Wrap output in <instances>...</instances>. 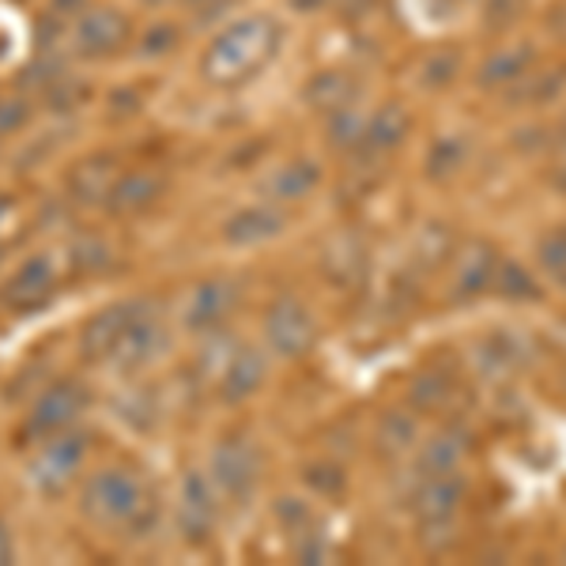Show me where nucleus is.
Here are the masks:
<instances>
[{
	"label": "nucleus",
	"instance_id": "f257e3e1",
	"mask_svg": "<svg viewBox=\"0 0 566 566\" xmlns=\"http://www.w3.org/2000/svg\"><path fill=\"white\" fill-rule=\"evenodd\" d=\"M287 27L272 12L227 15L197 53V76L212 91H239L280 57Z\"/></svg>",
	"mask_w": 566,
	"mask_h": 566
},
{
	"label": "nucleus",
	"instance_id": "f03ea898",
	"mask_svg": "<svg viewBox=\"0 0 566 566\" xmlns=\"http://www.w3.org/2000/svg\"><path fill=\"white\" fill-rule=\"evenodd\" d=\"M170 344L167 317L151 298H122L87 317L80 328V352L95 367L140 374L151 367Z\"/></svg>",
	"mask_w": 566,
	"mask_h": 566
},
{
	"label": "nucleus",
	"instance_id": "7ed1b4c3",
	"mask_svg": "<svg viewBox=\"0 0 566 566\" xmlns=\"http://www.w3.org/2000/svg\"><path fill=\"white\" fill-rule=\"evenodd\" d=\"M80 510L91 525L125 536V541H144L163 517L159 491L136 469H122V464L91 472L80 491Z\"/></svg>",
	"mask_w": 566,
	"mask_h": 566
},
{
	"label": "nucleus",
	"instance_id": "20e7f679",
	"mask_svg": "<svg viewBox=\"0 0 566 566\" xmlns=\"http://www.w3.org/2000/svg\"><path fill=\"white\" fill-rule=\"evenodd\" d=\"M136 20L129 8L114 0H91L84 12L65 27V53L72 65H114L133 53Z\"/></svg>",
	"mask_w": 566,
	"mask_h": 566
},
{
	"label": "nucleus",
	"instance_id": "39448f33",
	"mask_svg": "<svg viewBox=\"0 0 566 566\" xmlns=\"http://www.w3.org/2000/svg\"><path fill=\"white\" fill-rule=\"evenodd\" d=\"M212 352H205L200 370H205L208 389H216V397L223 405H242L253 392L264 386V374H269V359L253 344H231L227 333L208 336Z\"/></svg>",
	"mask_w": 566,
	"mask_h": 566
},
{
	"label": "nucleus",
	"instance_id": "423d86ee",
	"mask_svg": "<svg viewBox=\"0 0 566 566\" xmlns=\"http://www.w3.org/2000/svg\"><path fill=\"white\" fill-rule=\"evenodd\" d=\"M34 453L27 461V483L39 491L42 499H61L84 476V464L91 458V442L84 431H61L50 438L31 442Z\"/></svg>",
	"mask_w": 566,
	"mask_h": 566
},
{
	"label": "nucleus",
	"instance_id": "0eeeda50",
	"mask_svg": "<svg viewBox=\"0 0 566 566\" xmlns=\"http://www.w3.org/2000/svg\"><path fill=\"white\" fill-rule=\"evenodd\" d=\"M208 480L227 506H245L264 480V453L250 434H223L208 453Z\"/></svg>",
	"mask_w": 566,
	"mask_h": 566
},
{
	"label": "nucleus",
	"instance_id": "6e6552de",
	"mask_svg": "<svg viewBox=\"0 0 566 566\" xmlns=\"http://www.w3.org/2000/svg\"><path fill=\"white\" fill-rule=\"evenodd\" d=\"M87 405H91V392H87L84 381L61 378L34 397V405L27 408L20 431H23L27 442H39V438L72 431V427L80 423V416L87 412Z\"/></svg>",
	"mask_w": 566,
	"mask_h": 566
},
{
	"label": "nucleus",
	"instance_id": "1a4fd4ad",
	"mask_svg": "<svg viewBox=\"0 0 566 566\" xmlns=\"http://www.w3.org/2000/svg\"><path fill=\"white\" fill-rule=\"evenodd\" d=\"M219 491L212 488L208 472H189L178 488V499H175V525H178V536L186 541L189 547H208L219 528Z\"/></svg>",
	"mask_w": 566,
	"mask_h": 566
},
{
	"label": "nucleus",
	"instance_id": "9d476101",
	"mask_svg": "<svg viewBox=\"0 0 566 566\" xmlns=\"http://www.w3.org/2000/svg\"><path fill=\"white\" fill-rule=\"evenodd\" d=\"M239 298H242L239 283H231L223 276L197 283V287L189 291L186 306H181V328H186L189 336H200V340L227 333L234 310H239Z\"/></svg>",
	"mask_w": 566,
	"mask_h": 566
},
{
	"label": "nucleus",
	"instance_id": "9b49d317",
	"mask_svg": "<svg viewBox=\"0 0 566 566\" xmlns=\"http://www.w3.org/2000/svg\"><path fill=\"white\" fill-rule=\"evenodd\" d=\"M264 344L280 359H303L317 344V322L314 314L291 295H280L276 303L264 310Z\"/></svg>",
	"mask_w": 566,
	"mask_h": 566
},
{
	"label": "nucleus",
	"instance_id": "f8f14e48",
	"mask_svg": "<svg viewBox=\"0 0 566 566\" xmlns=\"http://www.w3.org/2000/svg\"><path fill=\"white\" fill-rule=\"evenodd\" d=\"M57 298V264L50 258H27L20 269L8 272V280L0 283V306L15 317L39 314Z\"/></svg>",
	"mask_w": 566,
	"mask_h": 566
},
{
	"label": "nucleus",
	"instance_id": "ddd939ff",
	"mask_svg": "<svg viewBox=\"0 0 566 566\" xmlns=\"http://www.w3.org/2000/svg\"><path fill=\"white\" fill-rule=\"evenodd\" d=\"M464 495H469V480L458 472H434V476H419L412 491V514L419 525L434 522H453V514L461 510Z\"/></svg>",
	"mask_w": 566,
	"mask_h": 566
},
{
	"label": "nucleus",
	"instance_id": "4468645a",
	"mask_svg": "<svg viewBox=\"0 0 566 566\" xmlns=\"http://www.w3.org/2000/svg\"><path fill=\"white\" fill-rule=\"evenodd\" d=\"M495 272H499V253L491 250L488 242L472 239L464 242L458 253H453V303H472L480 298L483 291L495 283Z\"/></svg>",
	"mask_w": 566,
	"mask_h": 566
},
{
	"label": "nucleus",
	"instance_id": "2eb2a0df",
	"mask_svg": "<svg viewBox=\"0 0 566 566\" xmlns=\"http://www.w3.org/2000/svg\"><path fill=\"white\" fill-rule=\"evenodd\" d=\"M283 223H287V219L272 205H250V208H239L234 216H227L219 234H223V242L234 245V250H253V245L280 239Z\"/></svg>",
	"mask_w": 566,
	"mask_h": 566
},
{
	"label": "nucleus",
	"instance_id": "dca6fc26",
	"mask_svg": "<svg viewBox=\"0 0 566 566\" xmlns=\"http://www.w3.org/2000/svg\"><path fill=\"white\" fill-rule=\"evenodd\" d=\"M163 189H167V181H163L155 170H117L114 186H109V212L114 216H144L155 200L163 197Z\"/></svg>",
	"mask_w": 566,
	"mask_h": 566
},
{
	"label": "nucleus",
	"instance_id": "f3484780",
	"mask_svg": "<svg viewBox=\"0 0 566 566\" xmlns=\"http://www.w3.org/2000/svg\"><path fill=\"white\" fill-rule=\"evenodd\" d=\"M408 133H412V114L400 103H386L367 114V129H363V144L355 155H370V159L389 155L408 140Z\"/></svg>",
	"mask_w": 566,
	"mask_h": 566
},
{
	"label": "nucleus",
	"instance_id": "a211bd4d",
	"mask_svg": "<svg viewBox=\"0 0 566 566\" xmlns=\"http://www.w3.org/2000/svg\"><path fill=\"white\" fill-rule=\"evenodd\" d=\"M363 98V84L344 69H322L306 80L303 87V103L314 109V114H336V109L352 106Z\"/></svg>",
	"mask_w": 566,
	"mask_h": 566
},
{
	"label": "nucleus",
	"instance_id": "6ab92c4d",
	"mask_svg": "<svg viewBox=\"0 0 566 566\" xmlns=\"http://www.w3.org/2000/svg\"><path fill=\"white\" fill-rule=\"evenodd\" d=\"M469 453H472V434L464 431L461 423L442 427V431H434L423 442V450H419V458H416V472H419V476H434V472H458Z\"/></svg>",
	"mask_w": 566,
	"mask_h": 566
},
{
	"label": "nucleus",
	"instance_id": "aec40b11",
	"mask_svg": "<svg viewBox=\"0 0 566 566\" xmlns=\"http://www.w3.org/2000/svg\"><path fill=\"white\" fill-rule=\"evenodd\" d=\"M186 23L189 20H175L167 12H155L148 23H136V39H133V57L136 61H167L186 45Z\"/></svg>",
	"mask_w": 566,
	"mask_h": 566
},
{
	"label": "nucleus",
	"instance_id": "412c9836",
	"mask_svg": "<svg viewBox=\"0 0 566 566\" xmlns=\"http://www.w3.org/2000/svg\"><path fill=\"white\" fill-rule=\"evenodd\" d=\"M317 186H322V167L310 159H291L264 175L261 193L276 205H295V200H306Z\"/></svg>",
	"mask_w": 566,
	"mask_h": 566
},
{
	"label": "nucleus",
	"instance_id": "4be33fe9",
	"mask_svg": "<svg viewBox=\"0 0 566 566\" xmlns=\"http://www.w3.org/2000/svg\"><path fill=\"white\" fill-rule=\"evenodd\" d=\"M536 65V45L533 42H514V45H502V50L491 53L488 61L476 72V84L483 91H499L510 87L514 80H522L528 69Z\"/></svg>",
	"mask_w": 566,
	"mask_h": 566
},
{
	"label": "nucleus",
	"instance_id": "5701e85b",
	"mask_svg": "<svg viewBox=\"0 0 566 566\" xmlns=\"http://www.w3.org/2000/svg\"><path fill=\"white\" fill-rule=\"evenodd\" d=\"M419 442V423L412 412L405 408H392L378 419V431H374V446H378L381 458H405L412 453Z\"/></svg>",
	"mask_w": 566,
	"mask_h": 566
},
{
	"label": "nucleus",
	"instance_id": "b1692460",
	"mask_svg": "<svg viewBox=\"0 0 566 566\" xmlns=\"http://www.w3.org/2000/svg\"><path fill=\"white\" fill-rule=\"evenodd\" d=\"M563 87H566V65L547 69L541 76H533V69H528L522 80H514V84L506 87V103L544 106V103H555V98L563 95Z\"/></svg>",
	"mask_w": 566,
	"mask_h": 566
},
{
	"label": "nucleus",
	"instance_id": "393cba45",
	"mask_svg": "<svg viewBox=\"0 0 566 566\" xmlns=\"http://www.w3.org/2000/svg\"><path fill=\"white\" fill-rule=\"evenodd\" d=\"M91 98H95V87H91L76 69H69L65 76H61L57 84H53L39 98V106H45L50 114H57V117H76L80 109L91 103Z\"/></svg>",
	"mask_w": 566,
	"mask_h": 566
},
{
	"label": "nucleus",
	"instance_id": "a878e982",
	"mask_svg": "<svg viewBox=\"0 0 566 566\" xmlns=\"http://www.w3.org/2000/svg\"><path fill=\"white\" fill-rule=\"evenodd\" d=\"M34 114H39V98L27 95L23 87L12 84L8 91H0V144L31 129Z\"/></svg>",
	"mask_w": 566,
	"mask_h": 566
},
{
	"label": "nucleus",
	"instance_id": "bb28decb",
	"mask_svg": "<svg viewBox=\"0 0 566 566\" xmlns=\"http://www.w3.org/2000/svg\"><path fill=\"white\" fill-rule=\"evenodd\" d=\"M325 276L344 283V287H352L355 280H363V272H367V250H363L355 239H336L328 245L325 253Z\"/></svg>",
	"mask_w": 566,
	"mask_h": 566
},
{
	"label": "nucleus",
	"instance_id": "cd10ccee",
	"mask_svg": "<svg viewBox=\"0 0 566 566\" xmlns=\"http://www.w3.org/2000/svg\"><path fill=\"white\" fill-rule=\"evenodd\" d=\"M491 287H495L506 303H541L544 298L541 283L533 280V272L517 261H499V272H495V283H491Z\"/></svg>",
	"mask_w": 566,
	"mask_h": 566
},
{
	"label": "nucleus",
	"instance_id": "c85d7f7f",
	"mask_svg": "<svg viewBox=\"0 0 566 566\" xmlns=\"http://www.w3.org/2000/svg\"><path fill=\"white\" fill-rule=\"evenodd\" d=\"M367 114H370V109H363L359 103L328 114V125H325L328 144H333L336 151H359L363 129H367Z\"/></svg>",
	"mask_w": 566,
	"mask_h": 566
},
{
	"label": "nucleus",
	"instance_id": "c756f323",
	"mask_svg": "<svg viewBox=\"0 0 566 566\" xmlns=\"http://www.w3.org/2000/svg\"><path fill=\"white\" fill-rule=\"evenodd\" d=\"M114 178H117V167L106 159V155H95V159H87L84 167H76L72 170V181H69V189L76 197H95V200H106L109 193V186H114Z\"/></svg>",
	"mask_w": 566,
	"mask_h": 566
},
{
	"label": "nucleus",
	"instance_id": "7c9ffc66",
	"mask_svg": "<svg viewBox=\"0 0 566 566\" xmlns=\"http://www.w3.org/2000/svg\"><path fill=\"white\" fill-rule=\"evenodd\" d=\"M469 159V140L464 136H438L427 151V178L431 181H446L453 178Z\"/></svg>",
	"mask_w": 566,
	"mask_h": 566
},
{
	"label": "nucleus",
	"instance_id": "2f4dec72",
	"mask_svg": "<svg viewBox=\"0 0 566 566\" xmlns=\"http://www.w3.org/2000/svg\"><path fill=\"white\" fill-rule=\"evenodd\" d=\"M525 363V352H522V340L510 333H495L483 340L480 348V370L483 374H510Z\"/></svg>",
	"mask_w": 566,
	"mask_h": 566
},
{
	"label": "nucleus",
	"instance_id": "473e14b6",
	"mask_svg": "<svg viewBox=\"0 0 566 566\" xmlns=\"http://www.w3.org/2000/svg\"><path fill=\"white\" fill-rule=\"evenodd\" d=\"M159 400H155V392L151 389H144V386H136L125 392L122 400H117V419H125L129 427H136V431H148V427H155V419H159Z\"/></svg>",
	"mask_w": 566,
	"mask_h": 566
},
{
	"label": "nucleus",
	"instance_id": "72a5a7b5",
	"mask_svg": "<svg viewBox=\"0 0 566 566\" xmlns=\"http://www.w3.org/2000/svg\"><path fill=\"white\" fill-rule=\"evenodd\" d=\"M458 72H461V50H450V45H446V50H434L423 57V65H419V84L431 87V91H442L458 80Z\"/></svg>",
	"mask_w": 566,
	"mask_h": 566
},
{
	"label": "nucleus",
	"instance_id": "f704fd0d",
	"mask_svg": "<svg viewBox=\"0 0 566 566\" xmlns=\"http://www.w3.org/2000/svg\"><path fill=\"white\" fill-rule=\"evenodd\" d=\"M528 12V0H483V27L491 34H502L517 27Z\"/></svg>",
	"mask_w": 566,
	"mask_h": 566
},
{
	"label": "nucleus",
	"instance_id": "c9c22d12",
	"mask_svg": "<svg viewBox=\"0 0 566 566\" xmlns=\"http://www.w3.org/2000/svg\"><path fill=\"white\" fill-rule=\"evenodd\" d=\"M536 258H541V269L547 272V280L566 287V227L563 231H552L536 245Z\"/></svg>",
	"mask_w": 566,
	"mask_h": 566
},
{
	"label": "nucleus",
	"instance_id": "e433bc0d",
	"mask_svg": "<svg viewBox=\"0 0 566 566\" xmlns=\"http://www.w3.org/2000/svg\"><path fill=\"white\" fill-rule=\"evenodd\" d=\"M450 378H442V374H419L416 386H412V405L419 412H434V408H442L446 400H450Z\"/></svg>",
	"mask_w": 566,
	"mask_h": 566
},
{
	"label": "nucleus",
	"instance_id": "4c0bfd02",
	"mask_svg": "<svg viewBox=\"0 0 566 566\" xmlns=\"http://www.w3.org/2000/svg\"><path fill=\"white\" fill-rule=\"evenodd\" d=\"M276 522L283 533H291V536H298V533H306V528H314V510H310V502L306 499H295V495H283L276 502Z\"/></svg>",
	"mask_w": 566,
	"mask_h": 566
},
{
	"label": "nucleus",
	"instance_id": "58836bf2",
	"mask_svg": "<svg viewBox=\"0 0 566 566\" xmlns=\"http://www.w3.org/2000/svg\"><path fill=\"white\" fill-rule=\"evenodd\" d=\"M303 480L314 491H322V495H344V488H348V476H344V469H340V464H333V461L310 464V469L303 472Z\"/></svg>",
	"mask_w": 566,
	"mask_h": 566
},
{
	"label": "nucleus",
	"instance_id": "ea45409f",
	"mask_svg": "<svg viewBox=\"0 0 566 566\" xmlns=\"http://www.w3.org/2000/svg\"><path fill=\"white\" fill-rule=\"evenodd\" d=\"M87 4H91V0H45V20L69 27L80 12H84Z\"/></svg>",
	"mask_w": 566,
	"mask_h": 566
},
{
	"label": "nucleus",
	"instance_id": "a19ab883",
	"mask_svg": "<svg viewBox=\"0 0 566 566\" xmlns=\"http://www.w3.org/2000/svg\"><path fill=\"white\" fill-rule=\"evenodd\" d=\"M333 8L344 15V20H363V15L374 8V0H333Z\"/></svg>",
	"mask_w": 566,
	"mask_h": 566
},
{
	"label": "nucleus",
	"instance_id": "79ce46f5",
	"mask_svg": "<svg viewBox=\"0 0 566 566\" xmlns=\"http://www.w3.org/2000/svg\"><path fill=\"white\" fill-rule=\"evenodd\" d=\"M552 181L555 189H563L566 193V136L559 144H555V159H552Z\"/></svg>",
	"mask_w": 566,
	"mask_h": 566
},
{
	"label": "nucleus",
	"instance_id": "37998d69",
	"mask_svg": "<svg viewBox=\"0 0 566 566\" xmlns=\"http://www.w3.org/2000/svg\"><path fill=\"white\" fill-rule=\"evenodd\" d=\"M291 12H303V15H317V12H328L333 0H287Z\"/></svg>",
	"mask_w": 566,
	"mask_h": 566
},
{
	"label": "nucleus",
	"instance_id": "c03bdc74",
	"mask_svg": "<svg viewBox=\"0 0 566 566\" xmlns=\"http://www.w3.org/2000/svg\"><path fill=\"white\" fill-rule=\"evenodd\" d=\"M12 559H15V541H12V533H8V525L0 522V566Z\"/></svg>",
	"mask_w": 566,
	"mask_h": 566
},
{
	"label": "nucleus",
	"instance_id": "a18cd8bd",
	"mask_svg": "<svg viewBox=\"0 0 566 566\" xmlns=\"http://www.w3.org/2000/svg\"><path fill=\"white\" fill-rule=\"evenodd\" d=\"M133 4L140 8V12H151L155 15V12H167V8L178 4V0H133Z\"/></svg>",
	"mask_w": 566,
	"mask_h": 566
},
{
	"label": "nucleus",
	"instance_id": "49530a36",
	"mask_svg": "<svg viewBox=\"0 0 566 566\" xmlns=\"http://www.w3.org/2000/svg\"><path fill=\"white\" fill-rule=\"evenodd\" d=\"M12 4H27V0H12Z\"/></svg>",
	"mask_w": 566,
	"mask_h": 566
},
{
	"label": "nucleus",
	"instance_id": "de8ad7c7",
	"mask_svg": "<svg viewBox=\"0 0 566 566\" xmlns=\"http://www.w3.org/2000/svg\"><path fill=\"white\" fill-rule=\"evenodd\" d=\"M0 261H4V250H0Z\"/></svg>",
	"mask_w": 566,
	"mask_h": 566
},
{
	"label": "nucleus",
	"instance_id": "09e8293b",
	"mask_svg": "<svg viewBox=\"0 0 566 566\" xmlns=\"http://www.w3.org/2000/svg\"><path fill=\"white\" fill-rule=\"evenodd\" d=\"M453 4H458V0H453Z\"/></svg>",
	"mask_w": 566,
	"mask_h": 566
}]
</instances>
